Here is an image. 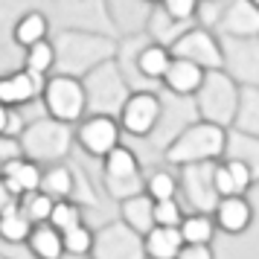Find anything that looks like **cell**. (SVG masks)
<instances>
[{
    "label": "cell",
    "instance_id": "4dcf8cb0",
    "mask_svg": "<svg viewBox=\"0 0 259 259\" xmlns=\"http://www.w3.org/2000/svg\"><path fill=\"white\" fill-rule=\"evenodd\" d=\"M29 230H32V224L26 222L24 212L18 210V201H15L9 210L0 212V239L6 245H24Z\"/></svg>",
    "mask_w": 259,
    "mask_h": 259
},
{
    "label": "cell",
    "instance_id": "484cf974",
    "mask_svg": "<svg viewBox=\"0 0 259 259\" xmlns=\"http://www.w3.org/2000/svg\"><path fill=\"white\" fill-rule=\"evenodd\" d=\"M181 245H184V239L178 233V227H160V224H154L152 230L143 236L146 259H175Z\"/></svg>",
    "mask_w": 259,
    "mask_h": 259
},
{
    "label": "cell",
    "instance_id": "f35d334b",
    "mask_svg": "<svg viewBox=\"0 0 259 259\" xmlns=\"http://www.w3.org/2000/svg\"><path fill=\"white\" fill-rule=\"evenodd\" d=\"M169 18H175L181 24H192L195 21V9H198V0H160L157 3Z\"/></svg>",
    "mask_w": 259,
    "mask_h": 259
},
{
    "label": "cell",
    "instance_id": "9c48e42d",
    "mask_svg": "<svg viewBox=\"0 0 259 259\" xmlns=\"http://www.w3.org/2000/svg\"><path fill=\"white\" fill-rule=\"evenodd\" d=\"M88 259H146L143 236L134 233L128 224L108 222L99 230H94V245Z\"/></svg>",
    "mask_w": 259,
    "mask_h": 259
},
{
    "label": "cell",
    "instance_id": "6da1fadb",
    "mask_svg": "<svg viewBox=\"0 0 259 259\" xmlns=\"http://www.w3.org/2000/svg\"><path fill=\"white\" fill-rule=\"evenodd\" d=\"M53 44V73L82 79L96 64L114 59L117 53V38L102 35V32H88V29H59L50 38Z\"/></svg>",
    "mask_w": 259,
    "mask_h": 259
},
{
    "label": "cell",
    "instance_id": "44dd1931",
    "mask_svg": "<svg viewBox=\"0 0 259 259\" xmlns=\"http://www.w3.org/2000/svg\"><path fill=\"white\" fill-rule=\"evenodd\" d=\"M137 175H143L140 157L125 143H117L102 157V178H108V181H125V178H137Z\"/></svg>",
    "mask_w": 259,
    "mask_h": 259
},
{
    "label": "cell",
    "instance_id": "7bdbcfd3",
    "mask_svg": "<svg viewBox=\"0 0 259 259\" xmlns=\"http://www.w3.org/2000/svg\"><path fill=\"white\" fill-rule=\"evenodd\" d=\"M9 111H12V108L0 105V134H6V122H9Z\"/></svg>",
    "mask_w": 259,
    "mask_h": 259
},
{
    "label": "cell",
    "instance_id": "83f0119b",
    "mask_svg": "<svg viewBox=\"0 0 259 259\" xmlns=\"http://www.w3.org/2000/svg\"><path fill=\"white\" fill-rule=\"evenodd\" d=\"M12 38H15V44L24 50L38 44V41H44V38H50V18L44 12H38V9L24 12L12 26Z\"/></svg>",
    "mask_w": 259,
    "mask_h": 259
},
{
    "label": "cell",
    "instance_id": "7c38bea8",
    "mask_svg": "<svg viewBox=\"0 0 259 259\" xmlns=\"http://www.w3.org/2000/svg\"><path fill=\"white\" fill-rule=\"evenodd\" d=\"M192 119H198L195 117L192 96H175V94H169V91H160V114H157V122H154L152 134L146 140H152L154 149L163 152Z\"/></svg>",
    "mask_w": 259,
    "mask_h": 259
},
{
    "label": "cell",
    "instance_id": "f6af8a7d",
    "mask_svg": "<svg viewBox=\"0 0 259 259\" xmlns=\"http://www.w3.org/2000/svg\"><path fill=\"white\" fill-rule=\"evenodd\" d=\"M250 3H253V6H259V0H250Z\"/></svg>",
    "mask_w": 259,
    "mask_h": 259
},
{
    "label": "cell",
    "instance_id": "5bb4252c",
    "mask_svg": "<svg viewBox=\"0 0 259 259\" xmlns=\"http://www.w3.org/2000/svg\"><path fill=\"white\" fill-rule=\"evenodd\" d=\"M160 114V91H131L119 108L117 122L122 134L149 137Z\"/></svg>",
    "mask_w": 259,
    "mask_h": 259
},
{
    "label": "cell",
    "instance_id": "ab89813d",
    "mask_svg": "<svg viewBox=\"0 0 259 259\" xmlns=\"http://www.w3.org/2000/svg\"><path fill=\"white\" fill-rule=\"evenodd\" d=\"M175 259H215L212 245H181Z\"/></svg>",
    "mask_w": 259,
    "mask_h": 259
},
{
    "label": "cell",
    "instance_id": "9a60e30c",
    "mask_svg": "<svg viewBox=\"0 0 259 259\" xmlns=\"http://www.w3.org/2000/svg\"><path fill=\"white\" fill-rule=\"evenodd\" d=\"M212 32L233 38H259V6H253L250 0H222Z\"/></svg>",
    "mask_w": 259,
    "mask_h": 259
},
{
    "label": "cell",
    "instance_id": "ffe728a7",
    "mask_svg": "<svg viewBox=\"0 0 259 259\" xmlns=\"http://www.w3.org/2000/svg\"><path fill=\"white\" fill-rule=\"evenodd\" d=\"M230 128L259 137V84H239Z\"/></svg>",
    "mask_w": 259,
    "mask_h": 259
},
{
    "label": "cell",
    "instance_id": "f1b7e54d",
    "mask_svg": "<svg viewBox=\"0 0 259 259\" xmlns=\"http://www.w3.org/2000/svg\"><path fill=\"white\" fill-rule=\"evenodd\" d=\"M73 178H76V169H73V166H64V163L41 166V184H38V189H41L44 195H50L53 201L70 198Z\"/></svg>",
    "mask_w": 259,
    "mask_h": 259
},
{
    "label": "cell",
    "instance_id": "5b68a950",
    "mask_svg": "<svg viewBox=\"0 0 259 259\" xmlns=\"http://www.w3.org/2000/svg\"><path fill=\"white\" fill-rule=\"evenodd\" d=\"M236 96H239V84L224 70H204L198 91L192 94L195 117L204 119V122H212L219 128H230V119H233L236 111Z\"/></svg>",
    "mask_w": 259,
    "mask_h": 259
},
{
    "label": "cell",
    "instance_id": "1f68e13d",
    "mask_svg": "<svg viewBox=\"0 0 259 259\" xmlns=\"http://www.w3.org/2000/svg\"><path fill=\"white\" fill-rule=\"evenodd\" d=\"M143 192L152 201L178 198V178L169 169H154L149 175H143Z\"/></svg>",
    "mask_w": 259,
    "mask_h": 259
},
{
    "label": "cell",
    "instance_id": "7402d4cb",
    "mask_svg": "<svg viewBox=\"0 0 259 259\" xmlns=\"http://www.w3.org/2000/svg\"><path fill=\"white\" fill-rule=\"evenodd\" d=\"M169 61H172L169 47L154 44V41H146L140 47V53H137V73H140V79L146 84H160Z\"/></svg>",
    "mask_w": 259,
    "mask_h": 259
},
{
    "label": "cell",
    "instance_id": "2e32d148",
    "mask_svg": "<svg viewBox=\"0 0 259 259\" xmlns=\"http://www.w3.org/2000/svg\"><path fill=\"white\" fill-rule=\"evenodd\" d=\"M212 224L215 230H222L227 236H242L247 233V227L253 224V207L245 195H224L219 204L212 207Z\"/></svg>",
    "mask_w": 259,
    "mask_h": 259
},
{
    "label": "cell",
    "instance_id": "4316f807",
    "mask_svg": "<svg viewBox=\"0 0 259 259\" xmlns=\"http://www.w3.org/2000/svg\"><path fill=\"white\" fill-rule=\"evenodd\" d=\"M26 250L35 259H61L64 256V247H61V233L53 230L47 222L32 224V230L26 236Z\"/></svg>",
    "mask_w": 259,
    "mask_h": 259
},
{
    "label": "cell",
    "instance_id": "cb8c5ba5",
    "mask_svg": "<svg viewBox=\"0 0 259 259\" xmlns=\"http://www.w3.org/2000/svg\"><path fill=\"white\" fill-rule=\"evenodd\" d=\"M222 157H227V160H239V163H245L247 169H253V172L259 175V137L227 128L224 131V152H222Z\"/></svg>",
    "mask_w": 259,
    "mask_h": 259
},
{
    "label": "cell",
    "instance_id": "b9f144b4",
    "mask_svg": "<svg viewBox=\"0 0 259 259\" xmlns=\"http://www.w3.org/2000/svg\"><path fill=\"white\" fill-rule=\"evenodd\" d=\"M15 201H18V198H15L12 192H9V189H6V184H3V181H0V212H3V210H9V207H12Z\"/></svg>",
    "mask_w": 259,
    "mask_h": 259
},
{
    "label": "cell",
    "instance_id": "60d3db41",
    "mask_svg": "<svg viewBox=\"0 0 259 259\" xmlns=\"http://www.w3.org/2000/svg\"><path fill=\"white\" fill-rule=\"evenodd\" d=\"M18 154H21L18 140H15V137H6V134H0V169H3L6 160H12V157H18Z\"/></svg>",
    "mask_w": 259,
    "mask_h": 259
},
{
    "label": "cell",
    "instance_id": "3957f363",
    "mask_svg": "<svg viewBox=\"0 0 259 259\" xmlns=\"http://www.w3.org/2000/svg\"><path fill=\"white\" fill-rule=\"evenodd\" d=\"M224 131L212 122L204 119H192L187 128L178 134L175 140L163 149L166 163L172 166H187V163H207V160H219L224 152Z\"/></svg>",
    "mask_w": 259,
    "mask_h": 259
},
{
    "label": "cell",
    "instance_id": "ee69618b",
    "mask_svg": "<svg viewBox=\"0 0 259 259\" xmlns=\"http://www.w3.org/2000/svg\"><path fill=\"white\" fill-rule=\"evenodd\" d=\"M140 3H146V6H154V3H160V0H140Z\"/></svg>",
    "mask_w": 259,
    "mask_h": 259
},
{
    "label": "cell",
    "instance_id": "836d02e7",
    "mask_svg": "<svg viewBox=\"0 0 259 259\" xmlns=\"http://www.w3.org/2000/svg\"><path fill=\"white\" fill-rule=\"evenodd\" d=\"M53 44H50V38H44V41H38V44H32V47H26L24 53V70L35 73L38 79H44V76H50L53 73Z\"/></svg>",
    "mask_w": 259,
    "mask_h": 259
},
{
    "label": "cell",
    "instance_id": "f546056e",
    "mask_svg": "<svg viewBox=\"0 0 259 259\" xmlns=\"http://www.w3.org/2000/svg\"><path fill=\"white\" fill-rule=\"evenodd\" d=\"M178 233L184 239V245H212L215 239V224L210 212H184V219L178 224Z\"/></svg>",
    "mask_w": 259,
    "mask_h": 259
},
{
    "label": "cell",
    "instance_id": "52a82bcc",
    "mask_svg": "<svg viewBox=\"0 0 259 259\" xmlns=\"http://www.w3.org/2000/svg\"><path fill=\"white\" fill-rule=\"evenodd\" d=\"M53 21L59 29H88L119 38L105 0H53Z\"/></svg>",
    "mask_w": 259,
    "mask_h": 259
},
{
    "label": "cell",
    "instance_id": "7dc6e473",
    "mask_svg": "<svg viewBox=\"0 0 259 259\" xmlns=\"http://www.w3.org/2000/svg\"><path fill=\"white\" fill-rule=\"evenodd\" d=\"M201 3H210V0H201Z\"/></svg>",
    "mask_w": 259,
    "mask_h": 259
},
{
    "label": "cell",
    "instance_id": "d4e9b609",
    "mask_svg": "<svg viewBox=\"0 0 259 259\" xmlns=\"http://www.w3.org/2000/svg\"><path fill=\"white\" fill-rule=\"evenodd\" d=\"M152 204L154 201L146 195V192H137L131 198L119 201V222L128 224L134 233L146 236L154 227V215H152Z\"/></svg>",
    "mask_w": 259,
    "mask_h": 259
},
{
    "label": "cell",
    "instance_id": "e0dca14e",
    "mask_svg": "<svg viewBox=\"0 0 259 259\" xmlns=\"http://www.w3.org/2000/svg\"><path fill=\"white\" fill-rule=\"evenodd\" d=\"M41 82L35 73L29 70H18V73H6L0 76V105L6 108H21L26 102H32L41 94Z\"/></svg>",
    "mask_w": 259,
    "mask_h": 259
},
{
    "label": "cell",
    "instance_id": "e575fe53",
    "mask_svg": "<svg viewBox=\"0 0 259 259\" xmlns=\"http://www.w3.org/2000/svg\"><path fill=\"white\" fill-rule=\"evenodd\" d=\"M82 207L79 204H73L70 198H61V201H53V210H50L47 215V224L53 227V230H59V233H64V230H70V227H76V224H82Z\"/></svg>",
    "mask_w": 259,
    "mask_h": 259
},
{
    "label": "cell",
    "instance_id": "d6986e66",
    "mask_svg": "<svg viewBox=\"0 0 259 259\" xmlns=\"http://www.w3.org/2000/svg\"><path fill=\"white\" fill-rule=\"evenodd\" d=\"M201 79H204V70L198 64L184 61V59H172L163 73V79H160V84H163V91H169L175 96H192L198 91Z\"/></svg>",
    "mask_w": 259,
    "mask_h": 259
},
{
    "label": "cell",
    "instance_id": "bcb514c9",
    "mask_svg": "<svg viewBox=\"0 0 259 259\" xmlns=\"http://www.w3.org/2000/svg\"><path fill=\"white\" fill-rule=\"evenodd\" d=\"M0 259H9V256H3V253H0Z\"/></svg>",
    "mask_w": 259,
    "mask_h": 259
},
{
    "label": "cell",
    "instance_id": "7a4b0ae2",
    "mask_svg": "<svg viewBox=\"0 0 259 259\" xmlns=\"http://www.w3.org/2000/svg\"><path fill=\"white\" fill-rule=\"evenodd\" d=\"M18 146L26 160L38 166L64 163L73 152V125L53 117L29 119L24 131L18 134Z\"/></svg>",
    "mask_w": 259,
    "mask_h": 259
},
{
    "label": "cell",
    "instance_id": "ac0fdd59",
    "mask_svg": "<svg viewBox=\"0 0 259 259\" xmlns=\"http://www.w3.org/2000/svg\"><path fill=\"white\" fill-rule=\"evenodd\" d=\"M0 181L6 184V189L12 192L15 198H21L24 192L38 189V184H41V166L32 163V160H26L24 154H18V157H12V160L3 163Z\"/></svg>",
    "mask_w": 259,
    "mask_h": 259
},
{
    "label": "cell",
    "instance_id": "74e56055",
    "mask_svg": "<svg viewBox=\"0 0 259 259\" xmlns=\"http://www.w3.org/2000/svg\"><path fill=\"white\" fill-rule=\"evenodd\" d=\"M102 189L119 204V201H125V198H131V195L143 192V175L125 178V181H108V178H102Z\"/></svg>",
    "mask_w": 259,
    "mask_h": 259
},
{
    "label": "cell",
    "instance_id": "4fadbf2b",
    "mask_svg": "<svg viewBox=\"0 0 259 259\" xmlns=\"http://www.w3.org/2000/svg\"><path fill=\"white\" fill-rule=\"evenodd\" d=\"M212 163H187L181 166L178 175V195L184 198L192 212H212V207L219 204V192L212 187Z\"/></svg>",
    "mask_w": 259,
    "mask_h": 259
},
{
    "label": "cell",
    "instance_id": "603a6c76",
    "mask_svg": "<svg viewBox=\"0 0 259 259\" xmlns=\"http://www.w3.org/2000/svg\"><path fill=\"white\" fill-rule=\"evenodd\" d=\"M187 26L192 24H181V21H175V18H169V15L154 3V6H149V12H146V24H143V35L149 38V41H154V44H163V47H169L172 41H175Z\"/></svg>",
    "mask_w": 259,
    "mask_h": 259
},
{
    "label": "cell",
    "instance_id": "8fae6325",
    "mask_svg": "<svg viewBox=\"0 0 259 259\" xmlns=\"http://www.w3.org/2000/svg\"><path fill=\"white\" fill-rule=\"evenodd\" d=\"M172 59H184L198 64L201 70H222V47L219 35L204 26H187L181 35L169 44Z\"/></svg>",
    "mask_w": 259,
    "mask_h": 259
},
{
    "label": "cell",
    "instance_id": "d590c367",
    "mask_svg": "<svg viewBox=\"0 0 259 259\" xmlns=\"http://www.w3.org/2000/svg\"><path fill=\"white\" fill-rule=\"evenodd\" d=\"M18 210L26 215L29 224H41V222H47L50 210H53V198L44 195L41 189H32V192H24L18 198Z\"/></svg>",
    "mask_w": 259,
    "mask_h": 259
},
{
    "label": "cell",
    "instance_id": "d6a6232c",
    "mask_svg": "<svg viewBox=\"0 0 259 259\" xmlns=\"http://www.w3.org/2000/svg\"><path fill=\"white\" fill-rule=\"evenodd\" d=\"M91 245H94V230H91L84 222L61 233V247H64V256L88 259V253H91Z\"/></svg>",
    "mask_w": 259,
    "mask_h": 259
},
{
    "label": "cell",
    "instance_id": "277c9868",
    "mask_svg": "<svg viewBox=\"0 0 259 259\" xmlns=\"http://www.w3.org/2000/svg\"><path fill=\"white\" fill-rule=\"evenodd\" d=\"M79 82H82V91H84V114H105V117L117 119L125 96L131 94L125 79L119 76L114 59L96 64L94 70H88Z\"/></svg>",
    "mask_w": 259,
    "mask_h": 259
},
{
    "label": "cell",
    "instance_id": "30bf717a",
    "mask_svg": "<svg viewBox=\"0 0 259 259\" xmlns=\"http://www.w3.org/2000/svg\"><path fill=\"white\" fill-rule=\"evenodd\" d=\"M222 70L236 84H259V38L219 35Z\"/></svg>",
    "mask_w": 259,
    "mask_h": 259
},
{
    "label": "cell",
    "instance_id": "8d00e7d4",
    "mask_svg": "<svg viewBox=\"0 0 259 259\" xmlns=\"http://www.w3.org/2000/svg\"><path fill=\"white\" fill-rule=\"evenodd\" d=\"M152 215H154V224H160V227H178L181 219H184V204H181L178 198L154 201Z\"/></svg>",
    "mask_w": 259,
    "mask_h": 259
},
{
    "label": "cell",
    "instance_id": "ba28073f",
    "mask_svg": "<svg viewBox=\"0 0 259 259\" xmlns=\"http://www.w3.org/2000/svg\"><path fill=\"white\" fill-rule=\"evenodd\" d=\"M117 143H122V131L114 117L105 114H84L73 125V146H79L88 157L102 160Z\"/></svg>",
    "mask_w": 259,
    "mask_h": 259
},
{
    "label": "cell",
    "instance_id": "8992f818",
    "mask_svg": "<svg viewBox=\"0 0 259 259\" xmlns=\"http://www.w3.org/2000/svg\"><path fill=\"white\" fill-rule=\"evenodd\" d=\"M41 99L47 108V117L61 119L67 125H76L84 117V91L82 82L73 76H61V73H50L41 82Z\"/></svg>",
    "mask_w": 259,
    "mask_h": 259
}]
</instances>
